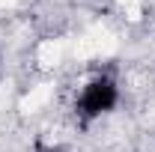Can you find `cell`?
I'll return each instance as SVG.
<instances>
[{"instance_id":"1","label":"cell","mask_w":155,"mask_h":152,"mask_svg":"<svg viewBox=\"0 0 155 152\" xmlns=\"http://www.w3.org/2000/svg\"><path fill=\"white\" fill-rule=\"evenodd\" d=\"M116 101H119L116 81L107 78V75H96V78H90L84 84V90H81V95H78V101H75V111H78V116L84 122H93L98 116L110 114L116 107Z\"/></svg>"}]
</instances>
